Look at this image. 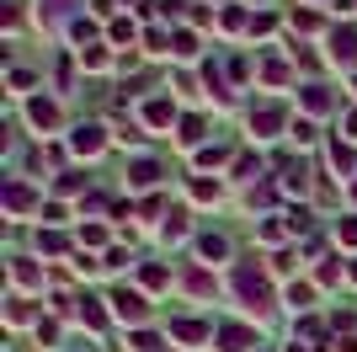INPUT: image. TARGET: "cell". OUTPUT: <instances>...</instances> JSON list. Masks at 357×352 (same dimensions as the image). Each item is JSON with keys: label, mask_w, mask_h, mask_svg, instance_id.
I'll use <instances>...</instances> for the list:
<instances>
[{"label": "cell", "mask_w": 357, "mask_h": 352, "mask_svg": "<svg viewBox=\"0 0 357 352\" xmlns=\"http://www.w3.org/2000/svg\"><path fill=\"white\" fill-rule=\"evenodd\" d=\"M197 251H203V256H224V240H219V235H208V240H203Z\"/></svg>", "instance_id": "cell-9"}, {"label": "cell", "mask_w": 357, "mask_h": 352, "mask_svg": "<svg viewBox=\"0 0 357 352\" xmlns=\"http://www.w3.org/2000/svg\"><path fill=\"white\" fill-rule=\"evenodd\" d=\"M342 235H347V240H357V219H347V224H342Z\"/></svg>", "instance_id": "cell-11"}, {"label": "cell", "mask_w": 357, "mask_h": 352, "mask_svg": "<svg viewBox=\"0 0 357 352\" xmlns=\"http://www.w3.org/2000/svg\"><path fill=\"white\" fill-rule=\"evenodd\" d=\"M155 176H160V171H155V166H149V161H144V166H134V182H144V187H149V182H155Z\"/></svg>", "instance_id": "cell-10"}, {"label": "cell", "mask_w": 357, "mask_h": 352, "mask_svg": "<svg viewBox=\"0 0 357 352\" xmlns=\"http://www.w3.org/2000/svg\"><path fill=\"white\" fill-rule=\"evenodd\" d=\"M245 347H251V331L229 325V331H224V352H245Z\"/></svg>", "instance_id": "cell-3"}, {"label": "cell", "mask_w": 357, "mask_h": 352, "mask_svg": "<svg viewBox=\"0 0 357 352\" xmlns=\"http://www.w3.org/2000/svg\"><path fill=\"white\" fill-rule=\"evenodd\" d=\"M75 149H86V155H91V149H102V129H80V133H75Z\"/></svg>", "instance_id": "cell-4"}, {"label": "cell", "mask_w": 357, "mask_h": 352, "mask_svg": "<svg viewBox=\"0 0 357 352\" xmlns=\"http://www.w3.org/2000/svg\"><path fill=\"white\" fill-rule=\"evenodd\" d=\"M256 123H261V129H278V123H283V112H278V107H261V112H256Z\"/></svg>", "instance_id": "cell-6"}, {"label": "cell", "mask_w": 357, "mask_h": 352, "mask_svg": "<svg viewBox=\"0 0 357 352\" xmlns=\"http://www.w3.org/2000/svg\"><path fill=\"white\" fill-rule=\"evenodd\" d=\"M48 6H59V0H48Z\"/></svg>", "instance_id": "cell-12"}, {"label": "cell", "mask_w": 357, "mask_h": 352, "mask_svg": "<svg viewBox=\"0 0 357 352\" xmlns=\"http://www.w3.org/2000/svg\"><path fill=\"white\" fill-rule=\"evenodd\" d=\"M352 48H357L352 32H336V59H352Z\"/></svg>", "instance_id": "cell-5"}, {"label": "cell", "mask_w": 357, "mask_h": 352, "mask_svg": "<svg viewBox=\"0 0 357 352\" xmlns=\"http://www.w3.org/2000/svg\"><path fill=\"white\" fill-rule=\"evenodd\" d=\"M176 337H181V342H197V337H203V325H197V321H181Z\"/></svg>", "instance_id": "cell-8"}, {"label": "cell", "mask_w": 357, "mask_h": 352, "mask_svg": "<svg viewBox=\"0 0 357 352\" xmlns=\"http://www.w3.org/2000/svg\"><path fill=\"white\" fill-rule=\"evenodd\" d=\"M149 123H171V102H149Z\"/></svg>", "instance_id": "cell-7"}, {"label": "cell", "mask_w": 357, "mask_h": 352, "mask_svg": "<svg viewBox=\"0 0 357 352\" xmlns=\"http://www.w3.org/2000/svg\"><path fill=\"white\" fill-rule=\"evenodd\" d=\"M235 288H240V293H245V299H256V305H267V283L256 278L251 267H240V278H235Z\"/></svg>", "instance_id": "cell-1"}, {"label": "cell", "mask_w": 357, "mask_h": 352, "mask_svg": "<svg viewBox=\"0 0 357 352\" xmlns=\"http://www.w3.org/2000/svg\"><path fill=\"white\" fill-rule=\"evenodd\" d=\"M112 305H118L123 321H139V315H144V299H139V293H112Z\"/></svg>", "instance_id": "cell-2"}]
</instances>
